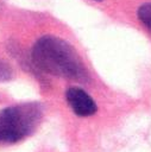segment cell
<instances>
[{
  "label": "cell",
  "instance_id": "obj_1",
  "mask_svg": "<svg viewBox=\"0 0 151 152\" xmlns=\"http://www.w3.org/2000/svg\"><path fill=\"white\" fill-rule=\"evenodd\" d=\"M31 58L40 70L70 80H84L87 70L76 50L56 36H43L32 46Z\"/></svg>",
  "mask_w": 151,
  "mask_h": 152
},
{
  "label": "cell",
  "instance_id": "obj_2",
  "mask_svg": "<svg viewBox=\"0 0 151 152\" xmlns=\"http://www.w3.org/2000/svg\"><path fill=\"white\" fill-rule=\"evenodd\" d=\"M43 116L39 103L13 104L0 112V144L18 142L34 132Z\"/></svg>",
  "mask_w": 151,
  "mask_h": 152
},
{
  "label": "cell",
  "instance_id": "obj_3",
  "mask_svg": "<svg viewBox=\"0 0 151 152\" xmlns=\"http://www.w3.org/2000/svg\"><path fill=\"white\" fill-rule=\"evenodd\" d=\"M65 97L70 108L78 116L93 115L97 109L94 100L82 88L70 87L65 93Z\"/></svg>",
  "mask_w": 151,
  "mask_h": 152
},
{
  "label": "cell",
  "instance_id": "obj_4",
  "mask_svg": "<svg viewBox=\"0 0 151 152\" xmlns=\"http://www.w3.org/2000/svg\"><path fill=\"white\" fill-rule=\"evenodd\" d=\"M138 18L140 19V21L151 30V2H146L144 5H141L138 11H137Z\"/></svg>",
  "mask_w": 151,
  "mask_h": 152
},
{
  "label": "cell",
  "instance_id": "obj_5",
  "mask_svg": "<svg viewBox=\"0 0 151 152\" xmlns=\"http://www.w3.org/2000/svg\"><path fill=\"white\" fill-rule=\"evenodd\" d=\"M12 75H13V72H12L11 66L7 63L0 61V82L11 80Z\"/></svg>",
  "mask_w": 151,
  "mask_h": 152
},
{
  "label": "cell",
  "instance_id": "obj_6",
  "mask_svg": "<svg viewBox=\"0 0 151 152\" xmlns=\"http://www.w3.org/2000/svg\"><path fill=\"white\" fill-rule=\"evenodd\" d=\"M95 1H102V0H95Z\"/></svg>",
  "mask_w": 151,
  "mask_h": 152
}]
</instances>
